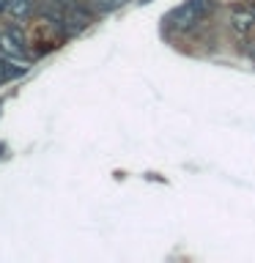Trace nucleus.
<instances>
[{
  "label": "nucleus",
  "mask_w": 255,
  "mask_h": 263,
  "mask_svg": "<svg viewBox=\"0 0 255 263\" xmlns=\"http://www.w3.org/2000/svg\"><path fill=\"white\" fill-rule=\"evenodd\" d=\"M211 6H214L211 0H187L184 6L170 14V22H176L178 28H192L211 11Z\"/></svg>",
  "instance_id": "obj_1"
},
{
  "label": "nucleus",
  "mask_w": 255,
  "mask_h": 263,
  "mask_svg": "<svg viewBox=\"0 0 255 263\" xmlns=\"http://www.w3.org/2000/svg\"><path fill=\"white\" fill-rule=\"evenodd\" d=\"M0 55L11 58V61H25V41H22V33L20 30H11V28H0Z\"/></svg>",
  "instance_id": "obj_2"
},
{
  "label": "nucleus",
  "mask_w": 255,
  "mask_h": 263,
  "mask_svg": "<svg viewBox=\"0 0 255 263\" xmlns=\"http://www.w3.org/2000/svg\"><path fill=\"white\" fill-rule=\"evenodd\" d=\"M230 25H233L239 33L252 30L255 16H252V11H250V6H247V8H233V11H230Z\"/></svg>",
  "instance_id": "obj_3"
},
{
  "label": "nucleus",
  "mask_w": 255,
  "mask_h": 263,
  "mask_svg": "<svg viewBox=\"0 0 255 263\" xmlns=\"http://www.w3.org/2000/svg\"><path fill=\"white\" fill-rule=\"evenodd\" d=\"M63 22H66V28H69L71 33H77L82 28H88L90 16H88V11H82V8H71V11H66Z\"/></svg>",
  "instance_id": "obj_4"
},
{
  "label": "nucleus",
  "mask_w": 255,
  "mask_h": 263,
  "mask_svg": "<svg viewBox=\"0 0 255 263\" xmlns=\"http://www.w3.org/2000/svg\"><path fill=\"white\" fill-rule=\"evenodd\" d=\"M28 69V66H14L11 63V58H6V55H0V85L3 82H8V80H14V77H20V74Z\"/></svg>",
  "instance_id": "obj_5"
},
{
  "label": "nucleus",
  "mask_w": 255,
  "mask_h": 263,
  "mask_svg": "<svg viewBox=\"0 0 255 263\" xmlns=\"http://www.w3.org/2000/svg\"><path fill=\"white\" fill-rule=\"evenodd\" d=\"M6 11L14 16V20H28L33 11V0H8Z\"/></svg>",
  "instance_id": "obj_6"
},
{
  "label": "nucleus",
  "mask_w": 255,
  "mask_h": 263,
  "mask_svg": "<svg viewBox=\"0 0 255 263\" xmlns=\"http://www.w3.org/2000/svg\"><path fill=\"white\" fill-rule=\"evenodd\" d=\"M123 3H126V0H96V8L99 11H113V8H118Z\"/></svg>",
  "instance_id": "obj_7"
},
{
  "label": "nucleus",
  "mask_w": 255,
  "mask_h": 263,
  "mask_svg": "<svg viewBox=\"0 0 255 263\" xmlns=\"http://www.w3.org/2000/svg\"><path fill=\"white\" fill-rule=\"evenodd\" d=\"M250 11H252V16H255V3H252V6H250Z\"/></svg>",
  "instance_id": "obj_8"
}]
</instances>
